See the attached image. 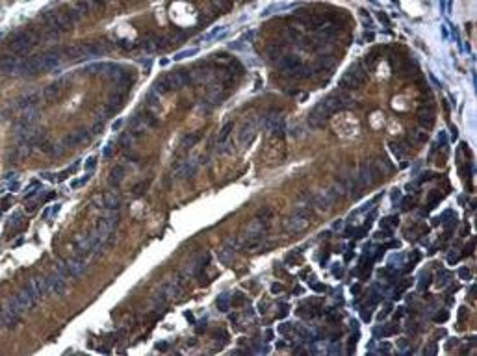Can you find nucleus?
<instances>
[{
  "instance_id": "nucleus-33",
  "label": "nucleus",
  "mask_w": 477,
  "mask_h": 356,
  "mask_svg": "<svg viewBox=\"0 0 477 356\" xmlns=\"http://www.w3.org/2000/svg\"><path fill=\"white\" fill-rule=\"evenodd\" d=\"M104 121H106L104 117H99V119L95 121L93 126L89 128V132H91V136H97V134H101V132H102V130H104Z\"/></svg>"
},
{
  "instance_id": "nucleus-56",
  "label": "nucleus",
  "mask_w": 477,
  "mask_h": 356,
  "mask_svg": "<svg viewBox=\"0 0 477 356\" xmlns=\"http://www.w3.org/2000/svg\"><path fill=\"white\" fill-rule=\"evenodd\" d=\"M243 303H245L243 295H236V299H234V304H243Z\"/></svg>"
},
{
  "instance_id": "nucleus-23",
  "label": "nucleus",
  "mask_w": 477,
  "mask_h": 356,
  "mask_svg": "<svg viewBox=\"0 0 477 356\" xmlns=\"http://www.w3.org/2000/svg\"><path fill=\"white\" fill-rule=\"evenodd\" d=\"M34 284V288H35V291L39 295V299H45V297H51V288H49V280H47V276H37V278H34L32 280Z\"/></svg>"
},
{
  "instance_id": "nucleus-12",
  "label": "nucleus",
  "mask_w": 477,
  "mask_h": 356,
  "mask_svg": "<svg viewBox=\"0 0 477 356\" xmlns=\"http://www.w3.org/2000/svg\"><path fill=\"white\" fill-rule=\"evenodd\" d=\"M37 117H39V112H37V108H30V110H24L21 113V117L17 119V130H30L35 126V121H37Z\"/></svg>"
},
{
  "instance_id": "nucleus-19",
  "label": "nucleus",
  "mask_w": 477,
  "mask_h": 356,
  "mask_svg": "<svg viewBox=\"0 0 477 356\" xmlns=\"http://www.w3.org/2000/svg\"><path fill=\"white\" fill-rule=\"evenodd\" d=\"M125 104V95L123 93H112L110 95V98H108V102H106V115H112L115 113L119 108H123Z\"/></svg>"
},
{
  "instance_id": "nucleus-38",
  "label": "nucleus",
  "mask_w": 477,
  "mask_h": 356,
  "mask_svg": "<svg viewBox=\"0 0 477 356\" xmlns=\"http://www.w3.org/2000/svg\"><path fill=\"white\" fill-rule=\"evenodd\" d=\"M223 30H225V28H221V26H218V28H214V30L210 32V33H206V35L203 37V41H214V39H216V37H218V35H219V33H221V32H223Z\"/></svg>"
},
{
  "instance_id": "nucleus-27",
  "label": "nucleus",
  "mask_w": 477,
  "mask_h": 356,
  "mask_svg": "<svg viewBox=\"0 0 477 356\" xmlns=\"http://www.w3.org/2000/svg\"><path fill=\"white\" fill-rule=\"evenodd\" d=\"M234 251H236L234 247H230L228 243H225V245L219 249V254H218L219 262L223 263V265H228V263L232 262V258H234Z\"/></svg>"
},
{
  "instance_id": "nucleus-42",
  "label": "nucleus",
  "mask_w": 477,
  "mask_h": 356,
  "mask_svg": "<svg viewBox=\"0 0 477 356\" xmlns=\"http://www.w3.org/2000/svg\"><path fill=\"white\" fill-rule=\"evenodd\" d=\"M37 191H39V184H37V182H34V184H32V188L26 189L24 199H30V197H34V195H37Z\"/></svg>"
},
{
  "instance_id": "nucleus-39",
  "label": "nucleus",
  "mask_w": 477,
  "mask_h": 356,
  "mask_svg": "<svg viewBox=\"0 0 477 356\" xmlns=\"http://www.w3.org/2000/svg\"><path fill=\"white\" fill-rule=\"evenodd\" d=\"M442 200V195H440V191H433V197H429V208L433 210Z\"/></svg>"
},
{
  "instance_id": "nucleus-45",
  "label": "nucleus",
  "mask_w": 477,
  "mask_h": 356,
  "mask_svg": "<svg viewBox=\"0 0 477 356\" xmlns=\"http://www.w3.org/2000/svg\"><path fill=\"white\" fill-rule=\"evenodd\" d=\"M280 334H284V336H290V332H291V325H288V323H284V325H280Z\"/></svg>"
},
{
  "instance_id": "nucleus-20",
  "label": "nucleus",
  "mask_w": 477,
  "mask_h": 356,
  "mask_svg": "<svg viewBox=\"0 0 477 356\" xmlns=\"http://www.w3.org/2000/svg\"><path fill=\"white\" fill-rule=\"evenodd\" d=\"M125 175H126L125 165H115V167L110 171V175H108V184H110L112 188H119L121 182H123V178H125Z\"/></svg>"
},
{
  "instance_id": "nucleus-8",
  "label": "nucleus",
  "mask_w": 477,
  "mask_h": 356,
  "mask_svg": "<svg viewBox=\"0 0 477 356\" xmlns=\"http://www.w3.org/2000/svg\"><path fill=\"white\" fill-rule=\"evenodd\" d=\"M22 60H19V56H2L0 58V73L6 74V76H15V74H21Z\"/></svg>"
},
{
  "instance_id": "nucleus-10",
  "label": "nucleus",
  "mask_w": 477,
  "mask_h": 356,
  "mask_svg": "<svg viewBox=\"0 0 477 356\" xmlns=\"http://www.w3.org/2000/svg\"><path fill=\"white\" fill-rule=\"evenodd\" d=\"M47 280H49V288H51L52 295H58L63 297L67 291V278L62 276L58 271H52L51 275H47Z\"/></svg>"
},
{
  "instance_id": "nucleus-58",
  "label": "nucleus",
  "mask_w": 477,
  "mask_h": 356,
  "mask_svg": "<svg viewBox=\"0 0 477 356\" xmlns=\"http://www.w3.org/2000/svg\"><path fill=\"white\" fill-rule=\"evenodd\" d=\"M0 326H4V312H2V308H0Z\"/></svg>"
},
{
  "instance_id": "nucleus-4",
  "label": "nucleus",
  "mask_w": 477,
  "mask_h": 356,
  "mask_svg": "<svg viewBox=\"0 0 477 356\" xmlns=\"http://www.w3.org/2000/svg\"><path fill=\"white\" fill-rule=\"evenodd\" d=\"M2 312H4V326H8V328H13V326L21 321L22 315L26 314V310L21 306V303L17 301V297H15V295L10 297V299L4 303V306H2Z\"/></svg>"
},
{
  "instance_id": "nucleus-41",
  "label": "nucleus",
  "mask_w": 477,
  "mask_h": 356,
  "mask_svg": "<svg viewBox=\"0 0 477 356\" xmlns=\"http://www.w3.org/2000/svg\"><path fill=\"white\" fill-rule=\"evenodd\" d=\"M76 169H78V165H71V167H69V169H65V171H62V173H60V175H56V177H58V180H65V178L69 177V175H73V173H74V171H76Z\"/></svg>"
},
{
  "instance_id": "nucleus-37",
  "label": "nucleus",
  "mask_w": 477,
  "mask_h": 356,
  "mask_svg": "<svg viewBox=\"0 0 477 356\" xmlns=\"http://www.w3.org/2000/svg\"><path fill=\"white\" fill-rule=\"evenodd\" d=\"M286 8H288L286 4H275V6H271V8H268V10H264V11H262V17H268V15H271L273 11L286 10Z\"/></svg>"
},
{
  "instance_id": "nucleus-25",
  "label": "nucleus",
  "mask_w": 477,
  "mask_h": 356,
  "mask_svg": "<svg viewBox=\"0 0 477 356\" xmlns=\"http://www.w3.org/2000/svg\"><path fill=\"white\" fill-rule=\"evenodd\" d=\"M137 117H139V119L145 123L147 128H156V126L160 125V121L156 119V115L153 113V110H149V108H147V110H141V112H137Z\"/></svg>"
},
{
  "instance_id": "nucleus-1",
  "label": "nucleus",
  "mask_w": 477,
  "mask_h": 356,
  "mask_svg": "<svg viewBox=\"0 0 477 356\" xmlns=\"http://www.w3.org/2000/svg\"><path fill=\"white\" fill-rule=\"evenodd\" d=\"M43 39L41 30L35 28H24V30L13 32L8 39V49L13 56H24L30 52V49L37 47Z\"/></svg>"
},
{
  "instance_id": "nucleus-2",
  "label": "nucleus",
  "mask_w": 477,
  "mask_h": 356,
  "mask_svg": "<svg viewBox=\"0 0 477 356\" xmlns=\"http://www.w3.org/2000/svg\"><path fill=\"white\" fill-rule=\"evenodd\" d=\"M41 21L45 22V26H51L58 33H65L73 28V19L69 17L67 10H49L41 13Z\"/></svg>"
},
{
  "instance_id": "nucleus-46",
  "label": "nucleus",
  "mask_w": 477,
  "mask_h": 356,
  "mask_svg": "<svg viewBox=\"0 0 477 356\" xmlns=\"http://www.w3.org/2000/svg\"><path fill=\"white\" fill-rule=\"evenodd\" d=\"M310 288L314 290V291H318V293L325 291V286H323V284H318V282H310Z\"/></svg>"
},
{
  "instance_id": "nucleus-14",
  "label": "nucleus",
  "mask_w": 477,
  "mask_h": 356,
  "mask_svg": "<svg viewBox=\"0 0 477 356\" xmlns=\"http://www.w3.org/2000/svg\"><path fill=\"white\" fill-rule=\"evenodd\" d=\"M65 267H67V271L71 275V278H80L84 273H85V269H87L85 260L80 258V256H74V258L65 260Z\"/></svg>"
},
{
  "instance_id": "nucleus-30",
  "label": "nucleus",
  "mask_w": 477,
  "mask_h": 356,
  "mask_svg": "<svg viewBox=\"0 0 477 356\" xmlns=\"http://www.w3.org/2000/svg\"><path fill=\"white\" fill-rule=\"evenodd\" d=\"M199 139H201V132H195V134H186V136L182 137V141H180V145L184 148L191 147V145H195Z\"/></svg>"
},
{
  "instance_id": "nucleus-21",
  "label": "nucleus",
  "mask_w": 477,
  "mask_h": 356,
  "mask_svg": "<svg viewBox=\"0 0 477 356\" xmlns=\"http://www.w3.org/2000/svg\"><path fill=\"white\" fill-rule=\"evenodd\" d=\"M102 208L110 210V211H115V210L121 208V199H119V195L114 193V191L102 193Z\"/></svg>"
},
{
  "instance_id": "nucleus-59",
  "label": "nucleus",
  "mask_w": 477,
  "mask_h": 356,
  "mask_svg": "<svg viewBox=\"0 0 477 356\" xmlns=\"http://www.w3.org/2000/svg\"><path fill=\"white\" fill-rule=\"evenodd\" d=\"M156 347H158V349H160V351H162V349H164V351H166V349H167V343H164V345H162V343H158V345H156Z\"/></svg>"
},
{
  "instance_id": "nucleus-18",
  "label": "nucleus",
  "mask_w": 477,
  "mask_h": 356,
  "mask_svg": "<svg viewBox=\"0 0 477 356\" xmlns=\"http://www.w3.org/2000/svg\"><path fill=\"white\" fill-rule=\"evenodd\" d=\"M167 78H169V82H171L173 91H175V89H182L184 85H187L189 82H191V76H189L186 71H175V73H169V74H167Z\"/></svg>"
},
{
  "instance_id": "nucleus-47",
  "label": "nucleus",
  "mask_w": 477,
  "mask_h": 356,
  "mask_svg": "<svg viewBox=\"0 0 477 356\" xmlns=\"http://www.w3.org/2000/svg\"><path fill=\"white\" fill-rule=\"evenodd\" d=\"M410 204H412V197H405V199L401 200V208L403 210H409L410 208Z\"/></svg>"
},
{
  "instance_id": "nucleus-7",
  "label": "nucleus",
  "mask_w": 477,
  "mask_h": 356,
  "mask_svg": "<svg viewBox=\"0 0 477 356\" xmlns=\"http://www.w3.org/2000/svg\"><path fill=\"white\" fill-rule=\"evenodd\" d=\"M117 223H119V215L115 213V211H110L108 210V213L102 215L101 219L97 221V225H95V232L97 234H101L104 240L115 230V227H117Z\"/></svg>"
},
{
  "instance_id": "nucleus-53",
  "label": "nucleus",
  "mask_w": 477,
  "mask_h": 356,
  "mask_svg": "<svg viewBox=\"0 0 477 356\" xmlns=\"http://www.w3.org/2000/svg\"><path fill=\"white\" fill-rule=\"evenodd\" d=\"M104 156L106 158L112 156V145H106V147H104Z\"/></svg>"
},
{
  "instance_id": "nucleus-43",
  "label": "nucleus",
  "mask_w": 477,
  "mask_h": 356,
  "mask_svg": "<svg viewBox=\"0 0 477 356\" xmlns=\"http://www.w3.org/2000/svg\"><path fill=\"white\" fill-rule=\"evenodd\" d=\"M95 165H97V156H89L85 160V169H87V171H93Z\"/></svg>"
},
{
  "instance_id": "nucleus-54",
  "label": "nucleus",
  "mask_w": 477,
  "mask_h": 356,
  "mask_svg": "<svg viewBox=\"0 0 477 356\" xmlns=\"http://www.w3.org/2000/svg\"><path fill=\"white\" fill-rule=\"evenodd\" d=\"M264 340H266V341H271V340H273V330H266V334H264Z\"/></svg>"
},
{
  "instance_id": "nucleus-24",
  "label": "nucleus",
  "mask_w": 477,
  "mask_h": 356,
  "mask_svg": "<svg viewBox=\"0 0 477 356\" xmlns=\"http://www.w3.org/2000/svg\"><path fill=\"white\" fill-rule=\"evenodd\" d=\"M130 136L134 137V139H139V137H143L145 136V132H147V125L139 119V117L136 115L132 121H130Z\"/></svg>"
},
{
  "instance_id": "nucleus-49",
  "label": "nucleus",
  "mask_w": 477,
  "mask_h": 356,
  "mask_svg": "<svg viewBox=\"0 0 477 356\" xmlns=\"http://www.w3.org/2000/svg\"><path fill=\"white\" fill-rule=\"evenodd\" d=\"M446 319H447V312H440V314H438V315H436V317H435V321H436V323H444Z\"/></svg>"
},
{
  "instance_id": "nucleus-13",
  "label": "nucleus",
  "mask_w": 477,
  "mask_h": 356,
  "mask_svg": "<svg viewBox=\"0 0 477 356\" xmlns=\"http://www.w3.org/2000/svg\"><path fill=\"white\" fill-rule=\"evenodd\" d=\"M91 137V132L89 130H76V132H71V134H67L65 139H63L62 143L65 147H80L84 143H87V139Z\"/></svg>"
},
{
  "instance_id": "nucleus-51",
  "label": "nucleus",
  "mask_w": 477,
  "mask_h": 356,
  "mask_svg": "<svg viewBox=\"0 0 477 356\" xmlns=\"http://www.w3.org/2000/svg\"><path fill=\"white\" fill-rule=\"evenodd\" d=\"M271 291H273V293H280V291H282V286H280V284H273V286H271Z\"/></svg>"
},
{
  "instance_id": "nucleus-40",
  "label": "nucleus",
  "mask_w": 477,
  "mask_h": 356,
  "mask_svg": "<svg viewBox=\"0 0 477 356\" xmlns=\"http://www.w3.org/2000/svg\"><path fill=\"white\" fill-rule=\"evenodd\" d=\"M228 306H230V303H228V299H227V297H223V295H221V297H219V299H218V308H219V310H221V312H227V310H228Z\"/></svg>"
},
{
  "instance_id": "nucleus-9",
  "label": "nucleus",
  "mask_w": 477,
  "mask_h": 356,
  "mask_svg": "<svg viewBox=\"0 0 477 356\" xmlns=\"http://www.w3.org/2000/svg\"><path fill=\"white\" fill-rule=\"evenodd\" d=\"M338 197H340V193L334 188H331L329 191H322V193H318L314 197V206L320 210V211H325V210H329L338 200Z\"/></svg>"
},
{
  "instance_id": "nucleus-44",
  "label": "nucleus",
  "mask_w": 477,
  "mask_h": 356,
  "mask_svg": "<svg viewBox=\"0 0 477 356\" xmlns=\"http://www.w3.org/2000/svg\"><path fill=\"white\" fill-rule=\"evenodd\" d=\"M459 275H460V278H464V280H468V278L472 276V273H470V269H468V267H460Z\"/></svg>"
},
{
  "instance_id": "nucleus-17",
  "label": "nucleus",
  "mask_w": 477,
  "mask_h": 356,
  "mask_svg": "<svg viewBox=\"0 0 477 356\" xmlns=\"http://www.w3.org/2000/svg\"><path fill=\"white\" fill-rule=\"evenodd\" d=\"M62 89H63V80H58V82H52L49 84L45 89H43L41 93V98L45 102H54L56 98H60V95H62Z\"/></svg>"
},
{
  "instance_id": "nucleus-36",
  "label": "nucleus",
  "mask_w": 477,
  "mask_h": 356,
  "mask_svg": "<svg viewBox=\"0 0 477 356\" xmlns=\"http://www.w3.org/2000/svg\"><path fill=\"white\" fill-rule=\"evenodd\" d=\"M91 178V173L89 175H85V177H82V178H78V180H73L71 182V188L73 189H78V188H82L84 184H87V180Z\"/></svg>"
},
{
  "instance_id": "nucleus-22",
  "label": "nucleus",
  "mask_w": 477,
  "mask_h": 356,
  "mask_svg": "<svg viewBox=\"0 0 477 356\" xmlns=\"http://www.w3.org/2000/svg\"><path fill=\"white\" fill-rule=\"evenodd\" d=\"M195 163H197V160H186V162L178 163V167H176V171H175V177L184 178V177L193 175V173H195V167H197Z\"/></svg>"
},
{
  "instance_id": "nucleus-34",
  "label": "nucleus",
  "mask_w": 477,
  "mask_h": 356,
  "mask_svg": "<svg viewBox=\"0 0 477 356\" xmlns=\"http://www.w3.org/2000/svg\"><path fill=\"white\" fill-rule=\"evenodd\" d=\"M147 188H149V182H139V184H136L134 188H132V195L134 197H143Z\"/></svg>"
},
{
  "instance_id": "nucleus-50",
  "label": "nucleus",
  "mask_w": 477,
  "mask_h": 356,
  "mask_svg": "<svg viewBox=\"0 0 477 356\" xmlns=\"http://www.w3.org/2000/svg\"><path fill=\"white\" fill-rule=\"evenodd\" d=\"M123 125H125V121H123V119H119V121H115L114 125H112V128H114V132H117V130H119V128H121V126H123Z\"/></svg>"
},
{
  "instance_id": "nucleus-5",
  "label": "nucleus",
  "mask_w": 477,
  "mask_h": 356,
  "mask_svg": "<svg viewBox=\"0 0 477 356\" xmlns=\"http://www.w3.org/2000/svg\"><path fill=\"white\" fill-rule=\"evenodd\" d=\"M60 56L62 54L58 52L56 49H51V50H45V52L37 54V56H32V60H34L39 73H47V71H52L54 67H58Z\"/></svg>"
},
{
  "instance_id": "nucleus-11",
  "label": "nucleus",
  "mask_w": 477,
  "mask_h": 356,
  "mask_svg": "<svg viewBox=\"0 0 477 356\" xmlns=\"http://www.w3.org/2000/svg\"><path fill=\"white\" fill-rule=\"evenodd\" d=\"M256 128H258V119H247L238 132V141L239 145H247L251 139L256 134Z\"/></svg>"
},
{
  "instance_id": "nucleus-32",
  "label": "nucleus",
  "mask_w": 477,
  "mask_h": 356,
  "mask_svg": "<svg viewBox=\"0 0 477 356\" xmlns=\"http://www.w3.org/2000/svg\"><path fill=\"white\" fill-rule=\"evenodd\" d=\"M134 145V137L130 136V132H125V134H121L119 136V147L128 150V148Z\"/></svg>"
},
{
  "instance_id": "nucleus-26",
  "label": "nucleus",
  "mask_w": 477,
  "mask_h": 356,
  "mask_svg": "<svg viewBox=\"0 0 477 356\" xmlns=\"http://www.w3.org/2000/svg\"><path fill=\"white\" fill-rule=\"evenodd\" d=\"M153 89H154L158 95H167L173 91V87H171V82H169V78L167 76H162V78H158L153 85Z\"/></svg>"
},
{
  "instance_id": "nucleus-31",
  "label": "nucleus",
  "mask_w": 477,
  "mask_h": 356,
  "mask_svg": "<svg viewBox=\"0 0 477 356\" xmlns=\"http://www.w3.org/2000/svg\"><path fill=\"white\" fill-rule=\"evenodd\" d=\"M433 123H435V121H433V115H431V110H427V112L420 110V125L426 126V128H431Z\"/></svg>"
},
{
  "instance_id": "nucleus-57",
  "label": "nucleus",
  "mask_w": 477,
  "mask_h": 356,
  "mask_svg": "<svg viewBox=\"0 0 477 356\" xmlns=\"http://www.w3.org/2000/svg\"><path fill=\"white\" fill-rule=\"evenodd\" d=\"M19 188H21V186H19V182H13V184L10 186V191H19Z\"/></svg>"
},
{
  "instance_id": "nucleus-16",
  "label": "nucleus",
  "mask_w": 477,
  "mask_h": 356,
  "mask_svg": "<svg viewBox=\"0 0 477 356\" xmlns=\"http://www.w3.org/2000/svg\"><path fill=\"white\" fill-rule=\"evenodd\" d=\"M63 54L69 58V60H73V62H82L85 58H89V50H87V45H71V47H67Z\"/></svg>"
},
{
  "instance_id": "nucleus-3",
  "label": "nucleus",
  "mask_w": 477,
  "mask_h": 356,
  "mask_svg": "<svg viewBox=\"0 0 477 356\" xmlns=\"http://www.w3.org/2000/svg\"><path fill=\"white\" fill-rule=\"evenodd\" d=\"M310 225V208H295V211L284 223V230L288 234H301Z\"/></svg>"
},
{
  "instance_id": "nucleus-55",
  "label": "nucleus",
  "mask_w": 477,
  "mask_h": 356,
  "mask_svg": "<svg viewBox=\"0 0 477 356\" xmlns=\"http://www.w3.org/2000/svg\"><path fill=\"white\" fill-rule=\"evenodd\" d=\"M41 177H43V178H47V180H56V178H58V177H56V175H52V173H43Z\"/></svg>"
},
{
  "instance_id": "nucleus-48",
  "label": "nucleus",
  "mask_w": 477,
  "mask_h": 356,
  "mask_svg": "<svg viewBox=\"0 0 477 356\" xmlns=\"http://www.w3.org/2000/svg\"><path fill=\"white\" fill-rule=\"evenodd\" d=\"M397 221H399V217H397V215H392V217L384 219V223H388L390 227H397Z\"/></svg>"
},
{
  "instance_id": "nucleus-29",
  "label": "nucleus",
  "mask_w": 477,
  "mask_h": 356,
  "mask_svg": "<svg viewBox=\"0 0 477 356\" xmlns=\"http://www.w3.org/2000/svg\"><path fill=\"white\" fill-rule=\"evenodd\" d=\"M232 128H234V123H227V125L219 130V136H218V145H219V147H221V145H223V143L228 139L230 132H232Z\"/></svg>"
},
{
  "instance_id": "nucleus-52",
  "label": "nucleus",
  "mask_w": 477,
  "mask_h": 356,
  "mask_svg": "<svg viewBox=\"0 0 477 356\" xmlns=\"http://www.w3.org/2000/svg\"><path fill=\"white\" fill-rule=\"evenodd\" d=\"M474 247H476L474 243H468V245H466V249H464V256H468V254H472V251H474Z\"/></svg>"
},
{
  "instance_id": "nucleus-28",
  "label": "nucleus",
  "mask_w": 477,
  "mask_h": 356,
  "mask_svg": "<svg viewBox=\"0 0 477 356\" xmlns=\"http://www.w3.org/2000/svg\"><path fill=\"white\" fill-rule=\"evenodd\" d=\"M145 102H147V108L154 112V110H158V106H160V95L156 93L154 89H151L145 97Z\"/></svg>"
},
{
  "instance_id": "nucleus-6",
  "label": "nucleus",
  "mask_w": 477,
  "mask_h": 356,
  "mask_svg": "<svg viewBox=\"0 0 477 356\" xmlns=\"http://www.w3.org/2000/svg\"><path fill=\"white\" fill-rule=\"evenodd\" d=\"M15 297H17V301L21 303V306L24 308V310H26V312H28V310H32L34 306H37V303L41 301L32 282L24 284V286H22V290L17 295H15Z\"/></svg>"
},
{
  "instance_id": "nucleus-35",
  "label": "nucleus",
  "mask_w": 477,
  "mask_h": 356,
  "mask_svg": "<svg viewBox=\"0 0 477 356\" xmlns=\"http://www.w3.org/2000/svg\"><path fill=\"white\" fill-rule=\"evenodd\" d=\"M197 52H199L197 49H189V50H184V52H178V54H176V56H175V60H176V62H178V60H186V58H193V56H195V54H197Z\"/></svg>"
},
{
  "instance_id": "nucleus-15",
  "label": "nucleus",
  "mask_w": 477,
  "mask_h": 356,
  "mask_svg": "<svg viewBox=\"0 0 477 356\" xmlns=\"http://www.w3.org/2000/svg\"><path fill=\"white\" fill-rule=\"evenodd\" d=\"M39 100H41V93H37V91H32V93H26L24 97H21L17 102H15V108L17 110H30V108H37L39 104Z\"/></svg>"
}]
</instances>
